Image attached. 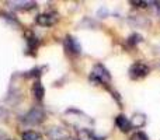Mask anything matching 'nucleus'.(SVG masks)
<instances>
[{
  "mask_svg": "<svg viewBox=\"0 0 160 140\" xmlns=\"http://www.w3.org/2000/svg\"><path fill=\"white\" fill-rule=\"evenodd\" d=\"M32 94H34V97H35L38 101H41V99L44 98V95H45V88H44V85H42L39 81H35V83H34V85H32Z\"/></svg>",
  "mask_w": 160,
  "mask_h": 140,
  "instance_id": "9d476101",
  "label": "nucleus"
},
{
  "mask_svg": "<svg viewBox=\"0 0 160 140\" xmlns=\"http://www.w3.org/2000/svg\"><path fill=\"white\" fill-rule=\"evenodd\" d=\"M131 4H133V6H136V7H146V4H148V2H131Z\"/></svg>",
  "mask_w": 160,
  "mask_h": 140,
  "instance_id": "4468645a",
  "label": "nucleus"
},
{
  "mask_svg": "<svg viewBox=\"0 0 160 140\" xmlns=\"http://www.w3.org/2000/svg\"><path fill=\"white\" fill-rule=\"evenodd\" d=\"M8 4H13L14 8L17 10H31V8L35 7L37 3L35 2H8Z\"/></svg>",
  "mask_w": 160,
  "mask_h": 140,
  "instance_id": "1a4fd4ad",
  "label": "nucleus"
},
{
  "mask_svg": "<svg viewBox=\"0 0 160 140\" xmlns=\"http://www.w3.org/2000/svg\"><path fill=\"white\" fill-rule=\"evenodd\" d=\"M45 121V111L39 107H35L24 116V122L28 125H38Z\"/></svg>",
  "mask_w": 160,
  "mask_h": 140,
  "instance_id": "f03ea898",
  "label": "nucleus"
},
{
  "mask_svg": "<svg viewBox=\"0 0 160 140\" xmlns=\"http://www.w3.org/2000/svg\"><path fill=\"white\" fill-rule=\"evenodd\" d=\"M48 138L51 140H65L69 138V133L61 128H52L48 130Z\"/></svg>",
  "mask_w": 160,
  "mask_h": 140,
  "instance_id": "0eeeda50",
  "label": "nucleus"
},
{
  "mask_svg": "<svg viewBox=\"0 0 160 140\" xmlns=\"http://www.w3.org/2000/svg\"><path fill=\"white\" fill-rule=\"evenodd\" d=\"M146 123V115L142 112H135L132 115V119H131V125L135 128H142Z\"/></svg>",
  "mask_w": 160,
  "mask_h": 140,
  "instance_id": "6e6552de",
  "label": "nucleus"
},
{
  "mask_svg": "<svg viewBox=\"0 0 160 140\" xmlns=\"http://www.w3.org/2000/svg\"><path fill=\"white\" fill-rule=\"evenodd\" d=\"M142 41V36L141 35H138V34H133V35H131L129 36V42L132 45H135V44H138V42H141Z\"/></svg>",
  "mask_w": 160,
  "mask_h": 140,
  "instance_id": "ddd939ff",
  "label": "nucleus"
},
{
  "mask_svg": "<svg viewBox=\"0 0 160 140\" xmlns=\"http://www.w3.org/2000/svg\"><path fill=\"white\" fill-rule=\"evenodd\" d=\"M129 140H149V138H148V135L145 132H135L132 136H131Z\"/></svg>",
  "mask_w": 160,
  "mask_h": 140,
  "instance_id": "f8f14e48",
  "label": "nucleus"
},
{
  "mask_svg": "<svg viewBox=\"0 0 160 140\" xmlns=\"http://www.w3.org/2000/svg\"><path fill=\"white\" fill-rule=\"evenodd\" d=\"M149 71L150 69L148 65H145L143 62H136V63H133L129 67V77L132 80H139V79L146 77L149 74Z\"/></svg>",
  "mask_w": 160,
  "mask_h": 140,
  "instance_id": "7ed1b4c3",
  "label": "nucleus"
},
{
  "mask_svg": "<svg viewBox=\"0 0 160 140\" xmlns=\"http://www.w3.org/2000/svg\"><path fill=\"white\" fill-rule=\"evenodd\" d=\"M75 140H80V139H75Z\"/></svg>",
  "mask_w": 160,
  "mask_h": 140,
  "instance_id": "2eb2a0df",
  "label": "nucleus"
},
{
  "mask_svg": "<svg viewBox=\"0 0 160 140\" xmlns=\"http://www.w3.org/2000/svg\"><path fill=\"white\" fill-rule=\"evenodd\" d=\"M59 21V16L56 13H44L38 14L35 18V22L41 27H52Z\"/></svg>",
  "mask_w": 160,
  "mask_h": 140,
  "instance_id": "20e7f679",
  "label": "nucleus"
},
{
  "mask_svg": "<svg viewBox=\"0 0 160 140\" xmlns=\"http://www.w3.org/2000/svg\"><path fill=\"white\" fill-rule=\"evenodd\" d=\"M90 79L94 80V81H97V83L107 84V83L111 81V74H110V71L102 66V65L98 63V65H96V66L93 67V71H91Z\"/></svg>",
  "mask_w": 160,
  "mask_h": 140,
  "instance_id": "f257e3e1",
  "label": "nucleus"
},
{
  "mask_svg": "<svg viewBox=\"0 0 160 140\" xmlns=\"http://www.w3.org/2000/svg\"><path fill=\"white\" fill-rule=\"evenodd\" d=\"M115 125H117V128H118L121 132H124V133L129 132L131 128H132V125H131V121L125 115H122V113L115 118Z\"/></svg>",
  "mask_w": 160,
  "mask_h": 140,
  "instance_id": "423d86ee",
  "label": "nucleus"
},
{
  "mask_svg": "<svg viewBox=\"0 0 160 140\" xmlns=\"http://www.w3.org/2000/svg\"><path fill=\"white\" fill-rule=\"evenodd\" d=\"M22 140H42V136L39 135L38 132H34V130H28V132H24L21 136Z\"/></svg>",
  "mask_w": 160,
  "mask_h": 140,
  "instance_id": "9b49d317",
  "label": "nucleus"
},
{
  "mask_svg": "<svg viewBox=\"0 0 160 140\" xmlns=\"http://www.w3.org/2000/svg\"><path fill=\"white\" fill-rule=\"evenodd\" d=\"M65 48L69 53H73V55H79L82 48H80V44L78 42V39L73 38V36L68 35L66 39H65Z\"/></svg>",
  "mask_w": 160,
  "mask_h": 140,
  "instance_id": "39448f33",
  "label": "nucleus"
}]
</instances>
